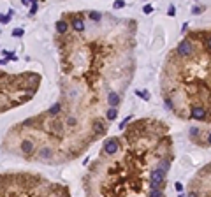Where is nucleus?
Returning <instances> with one entry per match:
<instances>
[{
  "label": "nucleus",
  "instance_id": "20e7f679",
  "mask_svg": "<svg viewBox=\"0 0 211 197\" xmlns=\"http://www.w3.org/2000/svg\"><path fill=\"white\" fill-rule=\"evenodd\" d=\"M92 129L93 132H95V136H102V134H106V121L104 120H93L92 121Z\"/></svg>",
  "mask_w": 211,
  "mask_h": 197
},
{
  "label": "nucleus",
  "instance_id": "1a4fd4ad",
  "mask_svg": "<svg viewBox=\"0 0 211 197\" xmlns=\"http://www.w3.org/2000/svg\"><path fill=\"white\" fill-rule=\"evenodd\" d=\"M21 151L25 155H30L33 151V142L32 141H23L21 142Z\"/></svg>",
  "mask_w": 211,
  "mask_h": 197
},
{
  "label": "nucleus",
  "instance_id": "b1692460",
  "mask_svg": "<svg viewBox=\"0 0 211 197\" xmlns=\"http://www.w3.org/2000/svg\"><path fill=\"white\" fill-rule=\"evenodd\" d=\"M174 11H176V7L171 4V6H169V11H167V12H169V16H174Z\"/></svg>",
  "mask_w": 211,
  "mask_h": 197
},
{
  "label": "nucleus",
  "instance_id": "5701e85b",
  "mask_svg": "<svg viewBox=\"0 0 211 197\" xmlns=\"http://www.w3.org/2000/svg\"><path fill=\"white\" fill-rule=\"evenodd\" d=\"M204 44H206V48H208V49L211 51V35H209V37H208V39L204 41Z\"/></svg>",
  "mask_w": 211,
  "mask_h": 197
},
{
  "label": "nucleus",
  "instance_id": "f3484780",
  "mask_svg": "<svg viewBox=\"0 0 211 197\" xmlns=\"http://www.w3.org/2000/svg\"><path fill=\"white\" fill-rule=\"evenodd\" d=\"M135 93H137L139 97H143V98H144V100H150V93H148L146 90H144V92H135Z\"/></svg>",
  "mask_w": 211,
  "mask_h": 197
},
{
  "label": "nucleus",
  "instance_id": "393cba45",
  "mask_svg": "<svg viewBox=\"0 0 211 197\" xmlns=\"http://www.w3.org/2000/svg\"><path fill=\"white\" fill-rule=\"evenodd\" d=\"M143 11L146 12V14H150V12L153 11V7H152V6H144V7H143Z\"/></svg>",
  "mask_w": 211,
  "mask_h": 197
},
{
  "label": "nucleus",
  "instance_id": "412c9836",
  "mask_svg": "<svg viewBox=\"0 0 211 197\" xmlns=\"http://www.w3.org/2000/svg\"><path fill=\"white\" fill-rule=\"evenodd\" d=\"M197 134H199V129H197V127H192V129H190V136L195 137Z\"/></svg>",
  "mask_w": 211,
  "mask_h": 197
},
{
  "label": "nucleus",
  "instance_id": "4be33fe9",
  "mask_svg": "<svg viewBox=\"0 0 211 197\" xmlns=\"http://www.w3.org/2000/svg\"><path fill=\"white\" fill-rule=\"evenodd\" d=\"M121 7H125V2H121V0L114 2V9H121Z\"/></svg>",
  "mask_w": 211,
  "mask_h": 197
},
{
  "label": "nucleus",
  "instance_id": "c85d7f7f",
  "mask_svg": "<svg viewBox=\"0 0 211 197\" xmlns=\"http://www.w3.org/2000/svg\"><path fill=\"white\" fill-rule=\"evenodd\" d=\"M208 144H211V134L208 136Z\"/></svg>",
  "mask_w": 211,
  "mask_h": 197
},
{
  "label": "nucleus",
  "instance_id": "a211bd4d",
  "mask_svg": "<svg viewBox=\"0 0 211 197\" xmlns=\"http://www.w3.org/2000/svg\"><path fill=\"white\" fill-rule=\"evenodd\" d=\"M77 120L74 118V116H67V125H76Z\"/></svg>",
  "mask_w": 211,
  "mask_h": 197
},
{
  "label": "nucleus",
  "instance_id": "bb28decb",
  "mask_svg": "<svg viewBox=\"0 0 211 197\" xmlns=\"http://www.w3.org/2000/svg\"><path fill=\"white\" fill-rule=\"evenodd\" d=\"M176 190L181 192V190H183V185H181V183H176Z\"/></svg>",
  "mask_w": 211,
  "mask_h": 197
},
{
  "label": "nucleus",
  "instance_id": "dca6fc26",
  "mask_svg": "<svg viewBox=\"0 0 211 197\" xmlns=\"http://www.w3.org/2000/svg\"><path fill=\"white\" fill-rule=\"evenodd\" d=\"M37 9H39L37 2H32V6H30V16H32V14H35V12H37Z\"/></svg>",
  "mask_w": 211,
  "mask_h": 197
},
{
  "label": "nucleus",
  "instance_id": "9b49d317",
  "mask_svg": "<svg viewBox=\"0 0 211 197\" xmlns=\"http://www.w3.org/2000/svg\"><path fill=\"white\" fill-rule=\"evenodd\" d=\"M60 109H62V104H60V102H56V104L55 106H51V107H49V111H48V115H51V116H56L60 113Z\"/></svg>",
  "mask_w": 211,
  "mask_h": 197
},
{
  "label": "nucleus",
  "instance_id": "6ab92c4d",
  "mask_svg": "<svg viewBox=\"0 0 211 197\" xmlns=\"http://www.w3.org/2000/svg\"><path fill=\"white\" fill-rule=\"evenodd\" d=\"M12 35H14V37H21V35H23V30H21V28H14Z\"/></svg>",
  "mask_w": 211,
  "mask_h": 197
},
{
  "label": "nucleus",
  "instance_id": "4468645a",
  "mask_svg": "<svg viewBox=\"0 0 211 197\" xmlns=\"http://www.w3.org/2000/svg\"><path fill=\"white\" fill-rule=\"evenodd\" d=\"M106 115H108V120H114V118H116V115H118V111L114 109V107H111Z\"/></svg>",
  "mask_w": 211,
  "mask_h": 197
},
{
  "label": "nucleus",
  "instance_id": "f03ea898",
  "mask_svg": "<svg viewBox=\"0 0 211 197\" xmlns=\"http://www.w3.org/2000/svg\"><path fill=\"white\" fill-rule=\"evenodd\" d=\"M176 55L181 56V58H188L192 55V42L190 41H181L176 48Z\"/></svg>",
  "mask_w": 211,
  "mask_h": 197
},
{
  "label": "nucleus",
  "instance_id": "0eeeda50",
  "mask_svg": "<svg viewBox=\"0 0 211 197\" xmlns=\"http://www.w3.org/2000/svg\"><path fill=\"white\" fill-rule=\"evenodd\" d=\"M72 28H74L76 32H83V30H85V21H83L81 18L74 16L72 18Z\"/></svg>",
  "mask_w": 211,
  "mask_h": 197
},
{
  "label": "nucleus",
  "instance_id": "aec40b11",
  "mask_svg": "<svg viewBox=\"0 0 211 197\" xmlns=\"http://www.w3.org/2000/svg\"><path fill=\"white\" fill-rule=\"evenodd\" d=\"M192 11H194V14H199V12L204 11V7H202V6H195L194 9H192Z\"/></svg>",
  "mask_w": 211,
  "mask_h": 197
},
{
  "label": "nucleus",
  "instance_id": "423d86ee",
  "mask_svg": "<svg viewBox=\"0 0 211 197\" xmlns=\"http://www.w3.org/2000/svg\"><path fill=\"white\" fill-rule=\"evenodd\" d=\"M121 102V97H120V93H116V92H109L108 93V104L109 106H113L114 109H116V106Z\"/></svg>",
  "mask_w": 211,
  "mask_h": 197
},
{
  "label": "nucleus",
  "instance_id": "9d476101",
  "mask_svg": "<svg viewBox=\"0 0 211 197\" xmlns=\"http://www.w3.org/2000/svg\"><path fill=\"white\" fill-rule=\"evenodd\" d=\"M51 155H53V150H51L49 146H42L41 148V151H39V157H41V159H48V157H51Z\"/></svg>",
  "mask_w": 211,
  "mask_h": 197
},
{
  "label": "nucleus",
  "instance_id": "7ed1b4c3",
  "mask_svg": "<svg viewBox=\"0 0 211 197\" xmlns=\"http://www.w3.org/2000/svg\"><path fill=\"white\" fill-rule=\"evenodd\" d=\"M118 148H120V139L118 137H111V139H108V141L104 142V153L114 155L118 151Z\"/></svg>",
  "mask_w": 211,
  "mask_h": 197
},
{
  "label": "nucleus",
  "instance_id": "39448f33",
  "mask_svg": "<svg viewBox=\"0 0 211 197\" xmlns=\"http://www.w3.org/2000/svg\"><path fill=\"white\" fill-rule=\"evenodd\" d=\"M190 116L195 118V120H204V118H206V109L202 107V106H192Z\"/></svg>",
  "mask_w": 211,
  "mask_h": 197
},
{
  "label": "nucleus",
  "instance_id": "6e6552de",
  "mask_svg": "<svg viewBox=\"0 0 211 197\" xmlns=\"http://www.w3.org/2000/svg\"><path fill=\"white\" fill-rule=\"evenodd\" d=\"M67 30H69V23L65 21V20L56 21V32L58 33H67Z\"/></svg>",
  "mask_w": 211,
  "mask_h": 197
},
{
  "label": "nucleus",
  "instance_id": "c756f323",
  "mask_svg": "<svg viewBox=\"0 0 211 197\" xmlns=\"http://www.w3.org/2000/svg\"><path fill=\"white\" fill-rule=\"evenodd\" d=\"M7 60H4V58H0V65H2V63H6Z\"/></svg>",
  "mask_w": 211,
  "mask_h": 197
},
{
  "label": "nucleus",
  "instance_id": "cd10ccee",
  "mask_svg": "<svg viewBox=\"0 0 211 197\" xmlns=\"http://www.w3.org/2000/svg\"><path fill=\"white\" fill-rule=\"evenodd\" d=\"M188 197H197V194H195V192H190V194H188Z\"/></svg>",
  "mask_w": 211,
  "mask_h": 197
},
{
  "label": "nucleus",
  "instance_id": "2eb2a0df",
  "mask_svg": "<svg viewBox=\"0 0 211 197\" xmlns=\"http://www.w3.org/2000/svg\"><path fill=\"white\" fill-rule=\"evenodd\" d=\"M11 21V16H7V14H0V23L2 25H6V23Z\"/></svg>",
  "mask_w": 211,
  "mask_h": 197
},
{
  "label": "nucleus",
  "instance_id": "a878e982",
  "mask_svg": "<svg viewBox=\"0 0 211 197\" xmlns=\"http://www.w3.org/2000/svg\"><path fill=\"white\" fill-rule=\"evenodd\" d=\"M129 121H130V116H129V118H125V120L121 121V125H120V129H123V127L127 125V123H129Z\"/></svg>",
  "mask_w": 211,
  "mask_h": 197
},
{
  "label": "nucleus",
  "instance_id": "ddd939ff",
  "mask_svg": "<svg viewBox=\"0 0 211 197\" xmlns=\"http://www.w3.org/2000/svg\"><path fill=\"white\" fill-rule=\"evenodd\" d=\"M100 16H102V14H100L99 11H92V12H90V20H93V21H100Z\"/></svg>",
  "mask_w": 211,
  "mask_h": 197
},
{
  "label": "nucleus",
  "instance_id": "f8f14e48",
  "mask_svg": "<svg viewBox=\"0 0 211 197\" xmlns=\"http://www.w3.org/2000/svg\"><path fill=\"white\" fill-rule=\"evenodd\" d=\"M148 197H164V192L160 190V188H157V190H150L148 192Z\"/></svg>",
  "mask_w": 211,
  "mask_h": 197
},
{
  "label": "nucleus",
  "instance_id": "f257e3e1",
  "mask_svg": "<svg viewBox=\"0 0 211 197\" xmlns=\"http://www.w3.org/2000/svg\"><path fill=\"white\" fill-rule=\"evenodd\" d=\"M165 176H167V171L162 169V167H157L150 173V190H157L164 188V181H165Z\"/></svg>",
  "mask_w": 211,
  "mask_h": 197
}]
</instances>
